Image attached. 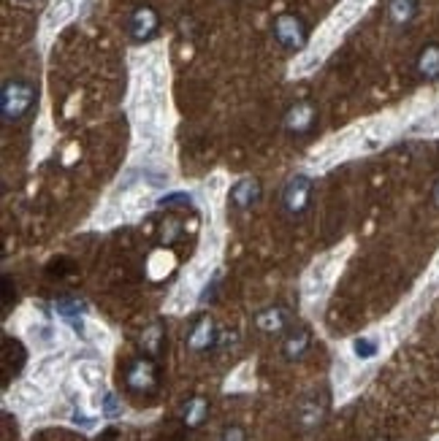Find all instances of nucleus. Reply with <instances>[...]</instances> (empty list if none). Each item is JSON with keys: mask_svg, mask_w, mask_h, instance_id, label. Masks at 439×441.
I'll return each instance as SVG.
<instances>
[{"mask_svg": "<svg viewBox=\"0 0 439 441\" xmlns=\"http://www.w3.org/2000/svg\"><path fill=\"white\" fill-rule=\"evenodd\" d=\"M35 101V89L33 84L14 79V82H6L3 87V98H0V108H3V120L6 122H14L22 114H27Z\"/></svg>", "mask_w": 439, "mask_h": 441, "instance_id": "obj_1", "label": "nucleus"}, {"mask_svg": "<svg viewBox=\"0 0 439 441\" xmlns=\"http://www.w3.org/2000/svg\"><path fill=\"white\" fill-rule=\"evenodd\" d=\"M274 36H277V41H280L282 46L299 49V46H304V41H307V27H304V22L299 17L282 14L274 22Z\"/></svg>", "mask_w": 439, "mask_h": 441, "instance_id": "obj_2", "label": "nucleus"}, {"mask_svg": "<svg viewBox=\"0 0 439 441\" xmlns=\"http://www.w3.org/2000/svg\"><path fill=\"white\" fill-rule=\"evenodd\" d=\"M309 198H312V181L307 177H296L287 181V187H285V195H282V200H285V209L290 214H301L307 206H309Z\"/></svg>", "mask_w": 439, "mask_h": 441, "instance_id": "obj_3", "label": "nucleus"}, {"mask_svg": "<svg viewBox=\"0 0 439 441\" xmlns=\"http://www.w3.org/2000/svg\"><path fill=\"white\" fill-rule=\"evenodd\" d=\"M128 388L130 390H152L155 388V366L149 360H136L125 373Z\"/></svg>", "mask_w": 439, "mask_h": 441, "instance_id": "obj_4", "label": "nucleus"}, {"mask_svg": "<svg viewBox=\"0 0 439 441\" xmlns=\"http://www.w3.org/2000/svg\"><path fill=\"white\" fill-rule=\"evenodd\" d=\"M323 411H326V406H323V401H320L317 395L304 398L299 404V409H296V423H299L304 430H312V428H317V425L323 423Z\"/></svg>", "mask_w": 439, "mask_h": 441, "instance_id": "obj_5", "label": "nucleus"}, {"mask_svg": "<svg viewBox=\"0 0 439 441\" xmlns=\"http://www.w3.org/2000/svg\"><path fill=\"white\" fill-rule=\"evenodd\" d=\"M285 124H287L290 133H307L315 124V106L312 103H296V106L287 111Z\"/></svg>", "mask_w": 439, "mask_h": 441, "instance_id": "obj_6", "label": "nucleus"}, {"mask_svg": "<svg viewBox=\"0 0 439 441\" xmlns=\"http://www.w3.org/2000/svg\"><path fill=\"white\" fill-rule=\"evenodd\" d=\"M155 30H158V14L152 8H136V14L130 19V33H133V38L136 41L149 38Z\"/></svg>", "mask_w": 439, "mask_h": 441, "instance_id": "obj_7", "label": "nucleus"}, {"mask_svg": "<svg viewBox=\"0 0 439 441\" xmlns=\"http://www.w3.org/2000/svg\"><path fill=\"white\" fill-rule=\"evenodd\" d=\"M258 195H261L258 184H255L252 179H245V181H239V184L230 190V200H233L239 209H247L249 203H255V200H258Z\"/></svg>", "mask_w": 439, "mask_h": 441, "instance_id": "obj_8", "label": "nucleus"}, {"mask_svg": "<svg viewBox=\"0 0 439 441\" xmlns=\"http://www.w3.org/2000/svg\"><path fill=\"white\" fill-rule=\"evenodd\" d=\"M211 338H214V325H211V319H201V322L193 328V333H190V338H187V344H190V350L201 352V350L209 347Z\"/></svg>", "mask_w": 439, "mask_h": 441, "instance_id": "obj_9", "label": "nucleus"}, {"mask_svg": "<svg viewBox=\"0 0 439 441\" xmlns=\"http://www.w3.org/2000/svg\"><path fill=\"white\" fill-rule=\"evenodd\" d=\"M418 68L426 79H439V46L431 44L421 52V60H418Z\"/></svg>", "mask_w": 439, "mask_h": 441, "instance_id": "obj_10", "label": "nucleus"}, {"mask_svg": "<svg viewBox=\"0 0 439 441\" xmlns=\"http://www.w3.org/2000/svg\"><path fill=\"white\" fill-rule=\"evenodd\" d=\"M73 6H76V0H54L52 8L47 11V27H57V25H63V22L73 14Z\"/></svg>", "mask_w": 439, "mask_h": 441, "instance_id": "obj_11", "label": "nucleus"}, {"mask_svg": "<svg viewBox=\"0 0 439 441\" xmlns=\"http://www.w3.org/2000/svg\"><path fill=\"white\" fill-rule=\"evenodd\" d=\"M255 322H258V328L266 331V333H277V331L285 328L287 317H285V312H282V309H268V312H264V314L255 319Z\"/></svg>", "mask_w": 439, "mask_h": 441, "instance_id": "obj_12", "label": "nucleus"}, {"mask_svg": "<svg viewBox=\"0 0 439 441\" xmlns=\"http://www.w3.org/2000/svg\"><path fill=\"white\" fill-rule=\"evenodd\" d=\"M415 8H418L415 0H390V19L396 25H404L415 17Z\"/></svg>", "mask_w": 439, "mask_h": 441, "instance_id": "obj_13", "label": "nucleus"}, {"mask_svg": "<svg viewBox=\"0 0 439 441\" xmlns=\"http://www.w3.org/2000/svg\"><path fill=\"white\" fill-rule=\"evenodd\" d=\"M54 309H57V314H63L68 322H73V328H76V331H82V319H79V314L85 312V306H82L79 300H68V298L57 300V306H54Z\"/></svg>", "mask_w": 439, "mask_h": 441, "instance_id": "obj_14", "label": "nucleus"}, {"mask_svg": "<svg viewBox=\"0 0 439 441\" xmlns=\"http://www.w3.org/2000/svg\"><path fill=\"white\" fill-rule=\"evenodd\" d=\"M307 347H309V333H307V331H299V333H293L285 341V357L296 360V357H301V354L307 352Z\"/></svg>", "mask_w": 439, "mask_h": 441, "instance_id": "obj_15", "label": "nucleus"}, {"mask_svg": "<svg viewBox=\"0 0 439 441\" xmlns=\"http://www.w3.org/2000/svg\"><path fill=\"white\" fill-rule=\"evenodd\" d=\"M206 401L204 398H195V401H190L187 404V409H185V423L190 425V428H198V425L206 420Z\"/></svg>", "mask_w": 439, "mask_h": 441, "instance_id": "obj_16", "label": "nucleus"}, {"mask_svg": "<svg viewBox=\"0 0 439 441\" xmlns=\"http://www.w3.org/2000/svg\"><path fill=\"white\" fill-rule=\"evenodd\" d=\"M76 373H79V379H82L87 388H98V385L104 382V371H101V366H95V363H79Z\"/></svg>", "mask_w": 439, "mask_h": 441, "instance_id": "obj_17", "label": "nucleus"}, {"mask_svg": "<svg viewBox=\"0 0 439 441\" xmlns=\"http://www.w3.org/2000/svg\"><path fill=\"white\" fill-rule=\"evenodd\" d=\"M160 335H163L160 325H149V328L144 331V335H141V347H147V350H149V354H158V350H160Z\"/></svg>", "mask_w": 439, "mask_h": 441, "instance_id": "obj_18", "label": "nucleus"}, {"mask_svg": "<svg viewBox=\"0 0 439 441\" xmlns=\"http://www.w3.org/2000/svg\"><path fill=\"white\" fill-rule=\"evenodd\" d=\"M101 409H104L106 417H117V414H123V406L117 404V398H114L111 392H106L104 395V404H101Z\"/></svg>", "mask_w": 439, "mask_h": 441, "instance_id": "obj_19", "label": "nucleus"}, {"mask_svg": "<svg viewBox=\"0 0 439 441\" xmlns=\"http://www.w3.org/2000/svg\"><path fill=\"white\" fill-rule=\"evenodd\" d=\"M374 352H377V344L374 341H369V338H358L355 341V354L358 357H371Z\"/></svg>", "mask_w": 439, "mask_h": 441, "instance_id": "obj_20", "label": "nucleus"}, {"mask_svg": "<svg viewBox=\"0 0 439 441\" xmlns=\"http://www.w3.org/2000/svg\"><path fill=\"white\" fill-rule=\"evenodd\" d=\"M223 441H245V430L233 425V428H228V430L223 433Z\"/></svg>", "mask_w": 439, "mask_h": 441, "instance_id": "obj_21", "label": "nucleus"}]
</instances>
